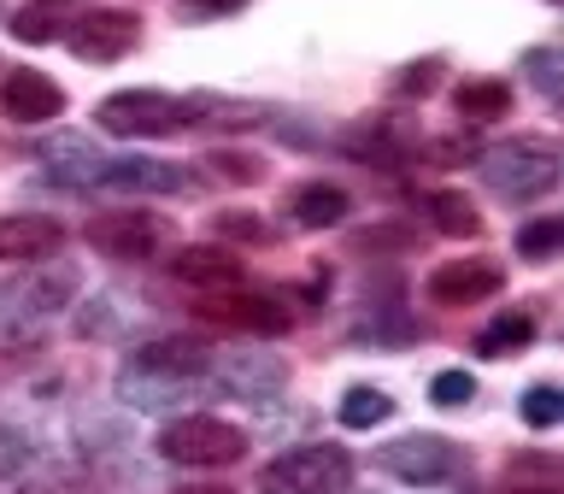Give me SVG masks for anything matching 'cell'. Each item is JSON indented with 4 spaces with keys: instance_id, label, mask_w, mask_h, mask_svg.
Segmentation results:
<instances>
[{
    "instance_id": "cell-14",
    "label": "cell",
    "mask_w": 564,
    "mask_h": 494,
    "mask_svg": "<svg viewBox=\"0 0 564 494\" xmlns=\"http://www.w3.org/2000/svg\"><path fill=\"white\" fill-rule=\"evenodd\" d=\"M59 241H65V224L47 218V212H7L0 218V265L47 259V254H59Z\"/></svg>"
},
{
    "instance_id": "cell-21",
    "label": "cell",
    "mask_w": 564,
    "mask_h": 494,
    "mask_svg": "<svg viewBox=\"0 0 564 494\" xmlns=\"http://www.w3.org/2000/svg\"><path fill=\"white\" fill-rule=\"evenodd\" d=\"M70 30V0H30L12 12V35L18 42H59Z\"/></svg>"
},
{
    "instance_id": "cell-33",
    "label": "cell",
    "mask_w": 564,
    "mask_h": 494,
    "mask_svg": "<svg viewBox=\"0 0 564 494\" xmlns=\"http://www.w3.org/2000/svg\"><path fill=\"white\" fill-rule=\"evenodd\" d=\"M236 7H247V0H176V12H183V18H224Z\"/></svg>"
},
{
    "instance_id": "cell-22",
    "label": "cell",
    "mask_w": 564,
    "mask_h": 494,
    "mask_svg": "<svg viewBox=\"0 0 564 494\" xmlns=\"http://www.w3.org/2000/svg\"><path fill=\"white\" fill-rule=\"evenodd\" d=\"M529 342H535V312H500L494 318V324L476 335V353H482V359H506V353H523Z\"/></svg>"
},
{
    "instance_id": "cell-12",
    "label": "cell",
    "mask_w": 564,
    "mask_h": 494,
    "mask_svg": "<svg viewBox=\"0 0 564 494\" xmlns=\"http://www.w3.org/2000/svg\"><path fill=\"white\" fill-rule=\"evenodd\" d=\"M341 148L352 159H365V165H388V171H394V165H405V159L417 153V130L405 118L382 112V118H359V124H352V130L341 136Z\"/></svg>"
},
{
    "instance_id": "cell-35",
    "label": "cell",
    "mask_w": 564,
    "mask_h": 494,
    "mask_svg": "<svg viewBox=\"0 0 564 494\" xmlns=\"http://www.w3.org/2000/svg\"><path fill=\"white\" fill-rule=\"evenodd\" d=\"M171 494H236L229 483H183V488H171Z\"/></svg>"
},
{
    "instance_id": "cell-5",
    "label": "cell",
    "mask_w": 564,
    "mask_h": 494,
    "mask_svg": "<svg viewBox=\"0 0 564 494\" xmlns=\"http://www.w3.org/2000/svg\"><path fill=\"white\" fill-rule=\"evenodd\" d=\"M377 471L405 483V488H441V483H453V476L465 471V448L447 441V436H423V430L394 436V441L377 448Z\"/></svg>"
},
{
    "instance_id": "cell-29",
    "label": "cell",
    "mask_w": 564,
    "mask_h": 494,
    "mask_svg": "<svg viewBox=\"0 0 564 494\" xmlns=\"http://www.w3.org/2000/svg\"><path fill=\"white\" fill-rule=\"evenodd\" d=\"M417 153L430 159V165H470V159H476V141H465V136H435V141H417Z\"/></svg>"
},
{
    "instance_id": "cell-1",
    "label": "cell",
    "mask_w": 564,
    "mask_h": 494,
    "mask_svg": "<svg viewBox=\"0 0 564 494\" xmlns=\"http://www.w3.org/2000/svg\"><path fill=\"white\" fill-rule=\"evenodd\" d=\"M264 118H271L264 106H241V100H218V95H165V88H118V95H106L95 106V124L123 141L176 136V130H194V124L247 130V124H264Z\"/></svg>"
},
{
    "instance_id": "cell-9",
    "label": "cell",
    "mask_w": 564,
    "mask_h": 494,
    "mask_svg": "<svg viewBox=\"0 0 564 494\" xmlns=\"http://www.w3.org/2000/svg\"><path fill=\"white\" fill-rule=\"evenodd\" d=\"M206 318V324H224V330H247V335H289V307L271 294H247V289H212L200 307H194Z\"/></svg>"
},
{
    "instance_id": "cell-8",
    "label": "cell",
    "mask_w": 564,
    "mask_h": 494,
    "mask_svg": "<svg viewBox=\"0 0 564 494\" xmlns=\"http://www.w3.org/2000/svg\"><path fill=\"white\" fill-rule=\"evenodd\" d=\"M171 241V218L165 212H141V206H123V212H100L88 218V247L106 259H153L159 247Z\"/></svg>"
},
{
    "instance_id": "cell-16",
    "label": "cell",
    "mask_w": 564,
    "mask_h": 494,
    "mask_svg": "<svg viewBox=\"0 0 564 494\" xmlns=\"http://www.w3.org/2000/svg\"><path fill=\"white\" fill-rule=\"evenodd\" d=\"M70 294H77V271H70V265H53V271L18 277L12 289H7V307L30 312V318H47V312H59Z\"/></svg>"
},
{
    "instance_id": "cell-27",
    "label": "cell",
    "mask_w": 564,
    "mask_h": 494,
    "mask_svg": "<svg viewBox=\"0 0 564 494\" xmlns=\"http://www.w3.org/2000/svg\"><path fill=\"white\" fill-rule=\"evenodd\" d=\"M206 165L218 171L224 183H264V159L259 153H241V148H212Z\"/></svg>"
},
{
    "instance_id": "cell-17",
    "label": "cell",
    "mask_w": 564,
    "mask_h": 494,
    "mask_svg": "<svg viewBox=\"0 0 564 494\" xmlns=\"http://www.w3.org/2000/svg\"><path fill=\"white\" fill-rule=\"evenodd\" d=\"M506 494H564V465L558 453L529 448L506 459Z\"/></svg>"
},
{
    "instance_id": "cell-15",
    "label": "cell",
    "mask_w": 564,
    "mask_h": 494,
    "mask_svg": "<svg viewBox=\"0 0 564 494\" xmlns=\"http://www.w3.org/2000/svg\"><path fill=\"white\" fill-rule=\"evenodd\" d=\"M171 277L188 282V289H236L241 282V254L236 247H218V241L183 247V254L171 259Z\"/></svg>"
},
{
    "instance_id": "cell-28",
    "label": "cell",
    "mask_w": 564,
    "mask_h": 494,
    "mask_svg": "<svg viewBox=\"0 0 564 494\" xmlns=\"http://www.w3.org/2000/svg\"><path fill=\"white\" fill-rule=\"evenodd\" d=\"M564 418V400H558V388L553 383H535L523 395V423H535V430H553V423Z\"/></svg>"
},
{
    "instance_id": "cell-7",
    "label": "cell",
    "mask_w": 564,
    "mask_h": 494,
    "mask_svg": "<svg viewBox=\"0 0 564 494\" xmlns=\"http://www.w3.org/2000/svg\"><path fill=\"white\" fill-rule=\"evenodd\" d=\"M70 53H77L83 65H118L130 60L141 47V12L130 7H95V12H77L65 30Z\"/></svg>"
},
{
    "instance_id": "cell-10",
    "label": "cell",
    "mask_w": 564,
    "mask_h": 494,
    "mask_svg": "<svg viewBox=\"0 0 564 494\" xmlns=\"http://www.w3.org/2000/svg\"><path fill=\"white\" fill-rule=\"evenodd\" d=\"M506 289V265L500 259H447V265H435L430 282H423V294L435 300V307H476V300H488V294H500Z\"/></svg>"
},
{
    "instance_id": "cell-6",
    "label": "cell",
    "mask_w": 564,
    "mask_h": 494,
    "mask_svg": "<svg viewBox=\"0 0 564 494\" xmlns=\"http://www.w3.org/2000/svg\"><path fill=\"white\" fill-rule=\"evenodd\" d=\"M206 370H212V347L206 342H194V335H159V342L135 347L123 383H153L148 400H135V406H159V395H171V388L206 377Z\"/></svg>"
},
{
    "instance_id": "cell-3",
    "label": "cell",
    "mask_w": 564,
    "mask_h": 494,
    "mask_svg": "<svg viewBox=\"0 0 564 494\" xmlns=\"http://www.w3.org/2000/svg\"><path fill=\"white\" fill-rule=\"evenodd\" d=\"M347 488H352V453L335 448V441L289 448L259 471V494H347Z\"/></svg>"
},
{
    "instance_id": "cell-20",
    "label": "cell",
    "mask_w": 564,
    "mask_h": 494,
    "mask_svg": "<svg viewBox=\"0 0 564 494\" xmlns=\"http://www.w3.org/2000/svg\"><path fill=\"white\" fill-rule=\"evenodd\" d=\"M423 212H430V224L441 236H482V212H476L470 194H458V189H430L423 194Z\"/></svg>"
},
{
    "instance_id": "cell-11",
    "label": "cell",
    "mask_w": 564,
    "mask_h": 494,
    "mask_svg": "<svg viewBox=\"0 0 564 494\" xmlns=\"http://www.w3.org/2000/svg\"><path fill=\"white\" fill-rule=\"evenodd\" d=\"M0 112L12 124H47L65 112V88L47 77V71H30V65H12L0 77Z\"/></svg>"
},
{
    "instance_id": "cell-30",
    "label": "cell",
    "mask_w": 564,
    "mask_h": 494,
    "mask_svg": "<svg viewBox=\"0 0 564 494\" xmlns=\"http://www.w3.org/2000/svg\"><path fill=\"white\" fill-rule=\"evenodd\" d=\"M430 400L435 406H465V400H476V377L470 370H441L430 383Z\"/></svg>"
},
{
    "instance_id": "cell-23",
    "label": "cell",
    "mask_w": 564,
    "mask_h": 494,
    "mask_svg": "<svg viewBox=\"0 0 564 494\" xmlns=\"http://www.w3.org/2000/svg\"><path fill=\"white\" fill-rule=\"evenodd\" d=\"M212 236H224L236 247H271L276 224L259 218V212H247V206H224V212H212Z\"/></svg>"
},
{
    "instance_id": "cell-34",
    "label": "cell",
    "mask_w": 564,
    "mask_h": 494,
    "mask_svg": "<svg viewBox=\"0 0 564 494\" xmlns=\"http://www.w3.org/2000/svg\"><path fill=\"white\" fill-rule=\"evenodd\" d=\"M412 236H405V229H394V224H382V229H359V241L352 247H405Z\"/></svg>"
},
{
    "instance_id": "cell-31",
    "label": "cell",
    "mask_w": 564,
    "mask_h": 494,
    "mask_svg": "<svg viewBox=\"0 0 564 494\" xmlns=\"http://www.w3.org/2000/svg\"><path fill=\"white\" fill-rule=\"evenodd\" d=\"M523 71H529V83H535L541 95H558V53L553 47H529L523 53Z\"/></svg>"
},
{
    "instance_id": "cell-24",
    "label": "cell",
    "mask_w": 564,
    "mask_h": 494,
    "mask_svg": "<svg viewBox=\"0 0 564 494\" xmlns=\"http://www.w3.org/2000/svg\"><path fill=\"white\" fill-rule=\"evenodd\" d=\"M394 418V395L388 388H370V383H352L341 395V423L347 430H377V423Z\"/></svg>"
},
{
    "instance_id": "cell-4",
    "label": "cell",
    "mask_w": 564,
    "mask_h": 494,
    "mask_svg": "<svg viewBox=\"0 0 564 494\" xmlns=\"http://www.w3.org/2000/svg\"><path fill=\"white\" fill-rule=\"evenodd\" d=\"M159 453L188 471H218V465L247 459V430L229 418H212V412H183L159 430Z\"/></svg>"
},
{
    "instance_id": "cell-13",
    "label": "cell",
    "mask_w": 564,
    "mask_h": 494,
    "mask_svg": "<svg viewBox=\"0 0 564 494\" xmlns=\"http://www.w3.org/2000/svg\"><path fill=\"white\" fill-rule=\"evenodd\" d=\"M95 183L135 189V194H188L194 189V171L176 165V159H100Z\"/></svg>"
},
{
    "instance_id": "cell-32",
    "label": "cell",
    "mask_w": 564,
    "mask_h": 494,
    "mask_svg": "<svg viewBox=\"0 0 564 494\" xmlns=\"http://www.w3.org/2000/svg\"><path fill=\"white\" fill-rule=\"evenodd\" d=\"M30 459V448H24V436L18 430H0V476H12L18 465Z\"/></svg>"
},
{
    "instance_id": "cell-18",
    "label": "cell",
    "mask_w": 564,
    "mask_h": 494,
    "mask_svg": "<svg viewBox=\"0 0 564 494\" xmlns=\"http://www.w3.org/2000/svg\"><path fill=\"white\" fill-rule=\"evenodd\" d=\"M347 189H335V183H300L289 194V212H294V224L300 229H329V224H341L347 218Z\"/></svg>"
},
{
    "instance_id": "cell-2",
    "label": "cell",
    "mask_w": 564,
    "mask_h": 494,
    "mask_svg": "<svg viewBox=\"0 0 564 494\" xmlns=\"http://www.w3.org/2000/svg\"><path fill=\"white\" fill-rule=\"evenodd\" d=\"M482 183L511 206H529L558 189V148L546 136H518L482 153Z\"/></svg>"
},
{
    "instance_id": "cell-25",
    "label": "cell",
    "mask_w": 564,
    "mask_h": 494,
    "mask_svg": "<svg viewBox=\"0 0 564 494\" xmlns=\"http://www.w3.org/2000/svg\"><path fill=\"white\" fill-rule=\"evenodd\" d=\"M441 77H447V60H441V53H430V60L400 65V71H394V83H388V95L423 100V95H435V88H441Z\"/></svg>"
},
{
    "instance_id": "cell-26",
    "label": "cell",
    "mask_w": 564,
    "mask_h": 494,
    "mask_svg": "<svg viewBox=\"0 0 564 494\" xmlns=\"http://www.w3.org/2000/svg\"><path fill=\"white\" fill-rule=\"evenodd\" d=\"M558 241H564V218H535V224H523L518 229V254L523 259H553L558 254Z\"/></svg>"
},
{
    "instance_id": "cell-19",
    "label": "cell",
    "mask_w": 564,
    "mask_h": 494,
    "mask_svg": "<svg viewBox=\"0 0 564 494\" xmlns=\"http://www.w3.org/2000/svg\"><path fill=\"white\" fill-rule=\"evenodd\" d=\"M453 106H458V118H470V124H494V118L511 112V83L506 77H470V83L453 88Z\"/></svg>"
}]
</instances>
